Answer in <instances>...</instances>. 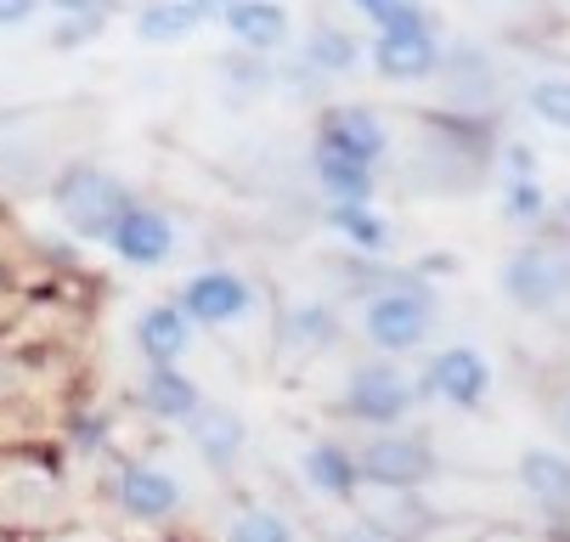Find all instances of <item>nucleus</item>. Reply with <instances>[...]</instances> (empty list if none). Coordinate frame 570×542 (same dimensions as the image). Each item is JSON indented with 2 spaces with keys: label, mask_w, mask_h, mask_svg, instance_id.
<instances>
[{
  "label": "nucleus",
  "mask_w": 570,
  "mask_h": 542,
  "mask_svg": "<svg viewBox=\"0 0 570 542\" xmlns=\"http://www.w3.org/2000/svg\"><path fill=\"white\" fill-rule=\"evenodd\" d=\"M498 159V125L485 119H458L446 108L419 114V136L406 152V193L424 198H458V193H480Z\"/></svg>",
  "instance_id": "obj_1"
},
{
  "label": "nucleus",
  "mask_w": 570,
  "mask_h": 542,
  "mask_svg": "<svg viewBox=\"0 0 570 542\" xmlns=\"http://www.w3.org/2000/svg\"><path fill=\"white\" fill-rule=\"evenodd\" d=\"M498 288L525 317H564L570 312V226L553 215V226H537L503 255Z\"/></svg>",
  "instance_id": "obj_2"
},
{
  "label": "nucleus",
  "mask_w": 570,
  "mask_h": 542,
  "mask_svg": "<svg viewBox=\"0 0 570 542\" xmlns=\"http://www.w3.org/2000/svg\"><path fill=\"white\" fill-rule=\"evenodd\" d=\"M46 204L57 209L62 231L73 244H108L114 226L125 220V209L136 204L130 181L114 176L108 165L97 159H73V165H57L51 181H46Z\"/></svg>",
  "instance_id": "obj_3"
},
{
  "label": "nucleus",
  "mask_w": 570,
  "mask_h": 542,
  "mask_svg": "<svg viewBox=\"0 0 570 542\" xmlns=\"http://www.w3.org/2000/svg\"><path fill=\"white\" fill-rule=\"evenodd\" d=\"M356 328H362V339H367L379 356L430 351V339H435V328H441V299H435V288H430L413 266H401L395 283L362 294Z\"/></svg>",
  "instance_id": "obj_4"
},
{
  "label": "nucleus",
  "mask_w": 570,
  "mask_h": 542,
  "mask_svg": "<svg viewBox=\"0 0 570 542\" xmlns=\"http://www.w3.org/2000/svg\"><path fill=\"white\" fill-rule=\"evenodd\" d=\"M62 520H68V486H62L57 457H46L35 446L0 452V525L23 542Z\"/></svg>",
  "instance_id": "obj_5"
},
{
  "label": "nucleus",
  "mask_w": 570,
  "mask_h": 542,
  "mask_svg": "<svg viewBox=\"0 0 570 542\" xmlns=\"http://www.w3.org/2000/svg\"><path fill=\"white\" fill-rule=\"evenodd\" d=\"M424 407V391H419V378L406 373L395 356H367L345 373L340 384V402L334 413L345 424H362V430H395V424H413V413Z\"/></svg>",
  "instance_id": "obj_6"
},
{
  "label": "nucleus",
  "mask_w": 570,
  "mask_h": 542,
  "mask_svg": "<svg viewBox=\"0 0 570 542\" xmlns=\"http://www.w3.org/2000/svg\"><path fill=\"white\" fill-rule=\"evenodd\" d=\"M108 503L119 520L147 525V531H165L187 514V486L165 470L158 457L141 452H119L108 457Z\"/></svg>",
  "instance_id": "obj_7"
},
{
  "label": "nucleus",
  "mask_w": 570,
  "mask_h": 542,
  "mask_svg": "<svg viewBox=\"0 0 570 542\" xmlns=\"http://www.w3.org/2000/svg\"><path fill=\"white\" fill-rule=\"evenodd\" d=\"M441 452L424 430L395 424V430H367V441L356 446V475L362 486H401V492H424L441 481Z\"/></svg>",
  "instance_id": "obj_8"
},
{
  "label": "nucleus",
  "mask_w": 570,
  "mask_h": 542,
  "mask_svg": "<svg viewBox=\"0 0 570 542\" xmlns=\"http://www.w3.org/2000/svg\"><path fill=\"white\" fill-rule=\"evenodd\" d=\"M435 86H441V102H435V108H446V114H458V119L498 125L503 68H498L492 46H480V40H446V46H441V62H435Z\"/></svg>",
  "instance_id": "obj_9"
},
{
  "label": "nucleus",
  "mask_w": 570,
  "mask_h": 542,
  "mask_svg": "<svg viewBox=\"0 0 570 542\" xmlns=\"http://www.w3.org/2000/svg\"><path fill=\"white\" fill-rule=\"evenodd\" d=\"M176 305L193 317V328L226 334V328H243L255 317V283L232 266H204L176 288Z\"/></svg>",
  "instance_id": "obj_10"
},
{
  "label": "nucleus",
  "mask_w": 570,
  "mask_h": 542,
  "mask_svg": "<svg viewBox=\"0 0 570 542\" xmlns=\"http://www.w3.org/2000/svg\"><path fill=\"white\" fill-rule=\"evenodd\" d=\"M424 402H446L452 413H480L492 402V362L474 345H441L419 373Z\"/></svg>",
  "instance_id": "obj_11"
},
{
  "label": "nucleus",
  "mask_w": 570,
  "mask_h": 542,
  "mask_svg": "<svg viewBox=\"0 0 570 542\" xmlns=\"http://www.w3.org/2000/svg\"><path fill=\"white\" fill-rule=\"evenodd\" d=\"M311 141L334 147V152H351V159H362V165H373V170H384L390 152H395L390 119H384V108H373V102H322Z\"/></svg>",
  "instance_id": "obj_12"
},
{
  "label": "nucleus",
  "mask_w": 570,
  "mask_h": 542,
  "mask_svg": "<svg viewBox=\"0 0 570 542\" xmlns=\"http://www.w3.org/2000/svg\"><path fill=\"white\" fill-rule=\"evenodd\" d=\"M441 29L435 23H406V29H379L367 57L373 73L390 86H430L435 80V62H441Z\"/></svg>",
  "instance_id": "obj_13"
},
{
  "label": "nucleus",
  "mask_w": 570,
  "mask_h": 542,
  "mask_svg": "<svg viewBox=\"0 0 570 542\" xmlns=\"http://www.w3.org/2000/svg\"><path fill=\"white\" fill-rule=\"evenodd\" d=\"M514 481L531 497V509L548 520L553 542H570V457L553 446H525L514 463Z\"/></svg>",
  "instance_id": "obj_14"
},
{
  "label": "nucleus",
  "mask_w": 570,
  "mask_h": 542,
  "mask_svg": "<svg viewBox=\"0 0 570 542\" xmlns=\"http://www.w3.org/2000/svg\"><path fill=\"white\" fill-rule=\"evenodd\" d=\"M176 215L170 209H158V204H147V198H136L130 209H125V220L114 226V238H108V249L125 260V266H136V272H158L170 255H176Z\"/></svg>",
  "instance_id": "obj_15"
},
{
  "label": "nucleus",
  "mask_w": 570,
  "mask_h": 542,
  "mask_svg": "<svg viewBox=\"0 0 570 542\" xmlns=\"http://www.w3.org/2000/svg\"><path fill=\"white\" fill-rule=\"evenodd\" d=\"M187 430V441H193V452H198V463L209 475H232L237 463H243V452H249V424L237 418V407H226V402H198L193 407V418L181 424Z\"/></svg>",
  "instance_id": "obj_16"
},
{
  "label": "nucleus",
  "mask_w": 570,
  "mask_h": 542,
  "mask_svg": "<svg viewBox=\"0 0 570 542\" xmlns=\"http://www.w3.org/2000/svg\"><path fill=\"white\" fill-rule=\"evenodd\" d=\"M299 475L316 497H328L340 509L356 503L362 492V475H356V446H345L340 435H311L305 452H299Z\"/></svg>",
  "instance_id": "obj_17"
},
{
  "label": "nucleus",
  "mask_w": 570,
  "mask_h": 542,
  "mask_svg": "<svg viewBox=\"0 0 570 542\" xmlns=\"http://www.w3.org/2000/svg\"><path fill=\"white\" fill-rule=\"evenodd\" d=\"M345 339V323L328 299H294L277 312V356H328Z\"/></svg>",
  "instance_id": "obj_18"
},
{
  "label": "nucleus",
  "mask_w": 570,
  "mask_h": 542,
  "mask_svg": "<svg viewBox=\"0 0 570 542\" xmlns=\"http://www.w3.org/2000/svg\"><path fill=\"white\" fill-rule=\"evenodd\" d=\"M220 29L232 35V46H249V51H266V57L294 46V18H288L283 0H226Z\"/></svg>",
  "instance_id": "obj_19"
},
{
  "label": "nucleus",
  "mask_w": 570,
  "mask_h": 542,
  "mask_svg": "<svg viewBox=\"0 0 570 542\" xmlns=\"http://www.w3.org/2000/svg\"><path fill=\"white\" fill-rule=\"evenodd\" d=\"M198 402H204V391H198L193 373H181V362H147V367H141L136 407H141L153 424H187Z\"/></svg>",
  "instance_id": "obj_20"
},
{
  "label": "nucleus",
  "mask_w": 570,
  "mask_h": 542,
  "mask_svg": "<svg viewBox=\"0 0 570 542\" xmlns=\"http://www.w3.org/2000/svg\"><path fill=\"white\" fill-rule=\"evenodd\" d=\"M351 509H356L362 520H373L390 542H413V536L435 520V509L424 503V492H401V486H362Z\"/></svg>",
  "instance_id": "obj_21"
},
{
  "label": "nucleus",
  "mask_w": 570,
  "mask_h": 542,
  "mask_svg": "<svg viewBox=\"0 0 570 542\" xmlns=\"http://www.w3.org/2000/svg\"><path fill=\"white\" fill-rule=\"evenodd\" d=\"M322 80H351V73L367 62V46L340 23V18H311L305 23V35H299V46H294Z\"/></svg>",
  "instance_id": "obj_22"
},
{
  "label": "nucleus",
  "mask_w": 570,
  "mask_h": 542,
  "mask_svg": "<svg viewBox=\"0 0 570 542\" xmlns=\"http://www.w3.org/2000/svg\"><path fill=\"white\" fill-rule=\"evenodd\" d=\"M193 317L181 312L176 299H153L136 312V351L141 362H181L193 351Z\"/></svg>",
  "instance_id": "obj_23"
},
{
  "label": "nucleus",
  "mask_w": 570,
  "mask_h": 542,
  "mask_svg": "<svg viewBox=\"0 0 570 542\" xmlns=\"http://www.w3.org/2000/svg\"><path fill=\"white\" fill-rule=\"evenodd\" d=\"M311 181H316V193L328 204H373V193H379V170L373 165L322 147V141H311Z\"/></svg>",
  "instance_id": "obj_24"
},
{
  "label": "nucleus",
  "mask_w": 570,
  "mask_h": 542,
  "mask_svg": "<svg viewBox=\"0 0 570 542\" xmlns=\"http://www.w3.org/2000/svg\"><path fill=\"white\" fill-rule=\"evenodd\" d=\"M130 29L141 46H181L198 29H209V12H204V0H141L130 12Z\"/></svg>",
  "instance_id": "obj_25"
},
{
  "label": "nucleus",
  "mask_w": 570,
  "mask_h": 542,
  "mask_svg": "<svg viewBox=\"0 0 570 542\" xmlns=\"http://www.w3.org/2000/svg\"><path fill=\"white\" fill-rule=\"evenodd\" d=\"M322 220H328V231L356 255H390L395 249V220L373 204H328Z\"/></svg>",
  "instance_id": "obj_26"
},
{
  "label": "nucleus",
  "mask_w": 570,
  "mask_h": 542,
  "mask_svg": "<svg viewBox=\"0 0 570 542\" xmlns=\"http://www.w3.org/2000/svg\"><path fill=\"white\" fill-rule=\"evenodd\" d=\"M220 542H311V536L277 503H232L220 520Z\"/></svg>",
  "instance_id": "obj_27"
},
{
  "label": "nucleus",
  "mask_w": 570,
  "mask_h": 542,
  "mask_svg": "<svg viewBox=\"0 0 570 542\" xmlns=\"http://www.w3.org/2000/svg\"><path fill=\"white\" fill-rule=\"evenodd\" d=\"M215 80H220V91H232V97H243V102L272 97V91H277V57L249 51V46H226V51L215 57Z\"/></svg>",
  "instance_id": "obj_28"
},
{
  "label": "nucleus",
  "mask_w": 570,
  "mask_h": 542,
  "mask_svg": "<svg viewBox=\"0 0 570 542\" xmlns=\"http://www.w3.org/2000/svg\"><path fill=\"white\" fill-rule=\"evenodd\" d=\"M498 209H503V220H509V226H520V231H537V226H548V215H553V198H548L542 176H503Z\"/></svg>",
  "instance_id": "obj_29"
},
{
  "label": "nucleus",
  "mask_w": 570,
  "mask_h": 542,
  "mask_svg": "<svg viewBox=\"0 0 570 542\" xmlns=\"http://www.w3.org/2000/svg\"><path fill=\"white\" fill-rule=\"evenodd\" d=\"M525 108L548 130H570V73H542L525 86Z\"/></svg>",
  "instance_id": "obj_30"
},
{
  "label": "nucleus",
  "mask_w": 570,
  "mask_h": 542,
  "mask_svg": "<svg viewBox=\"0 0 570 542\" xmlns=\"http://www.w3.org/2000/svg\"><path fill=\"white\" fill-rule=\"evenodd\" d=\"M328 86L334 80H322V73L299 57V51H277V91H288L294 102H328Z\"/></svg>",
  "instance_id": "obj_31"
},
{
  "label": "nucleus",
  "mask_w": 570,
  "mask_h": 542,
  "mask_svg": "<svg viewBox=\"0 0 570 542\" xmlns=\"http://www.w3.org/2000/svg\"><path fill=\"white\" fill-rule=\"evenodd\" d=\"M351 7H356V18L373 23V35L379 29H406V23H435V12L424 7V0H351Z\"/></svg>",
  "instance_id": "obj_32"
},
{
  "label": "nucleus",
  "mask_w": 570,
  "mask_h": 542,
  "mask_svg": "<svg viewBox=\"0 0 570 542\" xmlns=\"http://www.w3.org/2000/svg\"><path fill=\"white\" fill-rule=\"evenodd\" d=\"M102 29H108V18H57L51 35H46V46L51 51H86Z\"/></svg>",
  "instance_id": "obj_33"
},
{
  "label": "nucleus",
  "mask_w": 570,
  "mask_h": 542,
  "mask_svg": "<svg viewBox=\"0 0 570 542\" xmlns=\"http://www.w3.org/2000/svg\"><path fill=\"white\" fill-rule=\"evenodd\" d=\"M316 542H390V536H384L373 520H362V514L351 509L340 525H322V536H316Z\"/></svg>",
  "instance_id": "obj_34"
},
{
  "label": "nucleus",
  "mask_w": 570,
  "mask_h": 542,
  "mask_svg": "<svg viewBox=\"0 0 570 542\" xmlns=\"http://www.w3.org/2000/svg\"><path fill=\"white\" fill-rule=\"evenodd\" d=\"M23 542H119V536L102 531V525H86V520H62V525H51L40 536H23Z\"/></svg>",
  "instance_id": "obj_35"
},
{
  "label": "nucleus",
  "mask_w": 570,
  "mask_h": 542,
  "mask_svg": "<svg viewBox=\"0 0 570 542\" xmlns=\"http://www.w3.org/2000/svg\"><path fill=\"white\" fill-rule=\"evenodd\" d=\"M40 12H51V18H108L114 0H40Z\"/></svg>",
  "instance_id": "obj_36"
},
{
  "label": "nucleus",
  "mask_w": 570,
  "mask_h": 542,
  "mask_svg": "<svg viewBox=\"0 0 570 542\" xmlns=\"http://www.w3.org/2000/svg\"><path fill=\"white\" fill-rule=\"evenodd\" d=\"M413 272H419L424 283H441V277L463 272V260H458L452 249H430V255H419V260H413Z\"/></svg>",
  "instance_id": "obj_37"
},
{
  "label": "nucleus",
  "mask_w": 570,
  "mask_h": 542,
  "mask_svg": "<svg viewBox=\"0 0 570 542\" xmlns=\"http://www.w3.org/2000/svg\"><path fill=\"white\" fill-rule=\"evenodd\" d=\"M40 18V0H0V29H29Z\"/></svg>",
  "instance_id": "obj_38"
},
{
  "label": "nucleus",
  "mask_w": 570,
  "mask_h": 542,
  "mask_svg": "<svg viewBox=\"0 0 570 542\" xmlns=\"http://www.w3.org/2000/svg\"><path fill=\"white\" fill-rule=\"evenodd\" d=\"M553 413H559V430H564V435H570V391H564V396H559V402H553Z\"/></svg>",
  "instance_id": "obj_39"
},
{
  "label": "nucleus",
  "mask_w": 570,
  "mask_h": 542,
  "mask_svg": "<svg viewBox=\"0 0 570 542\" xmlns=\"http://www.w3.org/2000/svg\"><path fill=\"white\" fill-rule=\"evenodd\" d=\"M7 294H12V272H7V260H0V305H7Z\"/></svg>",
  "instance_id": "obj_40"
},
{
  "label": "nucleus",
  "mask_w": 570,
  "mask_h": 542,
  "mask_svg": "<svg viewBox=\"0 0 570 542\" xmlns=\"http://www.w3.org/2000/svg\"><path fill=\"white\" fill-rule=\"evenodd\" d=\"M0 542H18V536H12V531H7V525H0Z\"/></svg>",
  "instance_id": "obj_41"
}]
</instances>
